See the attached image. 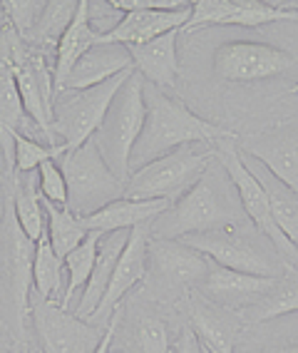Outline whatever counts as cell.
<instances>
[{
	"instance_id": "cell-3",
	"label": "cell",
	"mask_w": 298,
	"mask_h": 353,
	"mask_svg": "<svg viewBox=\"0 0 298 353\" xmlns=\"http://www.w3.org/2000/svg\"><path fill=\"white\" fill-rule=\"evenodd\" d=\"M132 72L134 70H127V72H122V75L89 90H65V92H57L55 105H52L50 125L52 145L63 147L65 152H72L95 137L112 100L117 97L122 85L132 77Z\"/></svg>"
},
{
	"instance_id": "cell-18",
	"label": "cell",
	"mask_w": 298,
	"mask_h": 353,
	"mask_svg": "<svg viewBox=\"0 0 298 353\" xmlns=\"http://www.w3.org/2000/svg\"><path fill=\"white\" fill-rule=\"evenodd\" d=\"M102 38V30L92 23V8L87 0H77V10L72 15V23L63 32V38L55 48V60H52V80H55V92H60L72 72L80 57L95 48Z\"/></svg>"
},
{
	"instance_id": "cell-19",
	"label": "cell",
	"mask_w": 298,
	"mask_h": 353,
	"mask_svg": "<svg viewBox=\"0 0 298 353\" xmlns=\"http://www.w3.org/2000/svg\"><path fill=\"white\" fill-rule=\"evenodd\" d=\"M127 70H134L132 65V55L125 45L117 43H97L95 48H89L80 63L72 68V72L65 80L63 90H89L97 88L102 82L112 80V77L127 72Z\"/></svg>"
},
{
	"instance_id": "cell-21",
	"label": "cell",
	"mask_w": 298,
	"mask_h": 353,
	"mask_svg": "<svg viewBox=\"0 0 298 353\" xmlns=\"http://www.w3.org/2000/svg\"><path fill=\"white\" fill-rule=\"evenodd\" d=\"M279 279H261V276H248V274L231 272L224 266H209V274L204 276V281L199 284L197 291H202L204 299H209V303L216 306H226V303H239L246 299H264L266 294H271Z\"/></svg>"
},
{
	"instance_id": "cell-26",
	"label": "cell",
	"mask_w": 298,
	"mask_h": 353,
	"mask_svg": "<svg viewBox=\"0 0 298 353\" xmlns=\"http://www.w3.org/2000/svg\"><path fill=\"white\" fill-rule=\"evenodd\" d=\"M244 164L251 170V174L259 179L264 192H266L276 227L284 232V236L296 246L298 252V194L293 190H288L286 184H281L279 179H273L261 164L251 162V159H244Z\"/></svg>"
},
{
	"instance_id": "cell-39",
	"label": "cell",
	"mask_w": 298,
	"mask_h": 353,
	"mask_svg": "<svg viewBox=\"0 0 298 353\" xmlns=\"http://www.w3.org/2000/svg\"><path fill=\"white\" fill-rule=\"evenodd\" d=\"M122 321V309H117L112 316H109L107 321V328H105V336H102V343L97 346L95 353H109V348H112V339H114V331H117V326H120Z\"/></svg>"
},
{
	"instance_id": "cell-30",
	"label": "cell",
	"mask_w": 298,
	"mask_h": 353,
	"mask_svg": "<svg viewBox=\"0 0 298 353\" xmlns=\"http://www.w3.org/2000/svg\"><path fill=\"white\" fill-rule=\"evenodd\" d=\"M75 10H77V0H70V3H67V0H60V3H45V10H43V15H40L38 26H35V30H32L28 45L47 55L50 48H57V43H60V38H63V32L67 30V26L72 23Z\"/></svg>"
},
{
	"instance_id": "cell-5",
	"label": "cell",
	"mask_w": 298,
	"mask_h": 353,
	"mask_svg": "<svg viewBox=\"0 0 298 353\" xmlns=\"http://www.w3.org/2000/svg\"><path fill=\"white\" fill-rule=\"evenodd\" d=\"M179 241L206 256L211 264L231 269V272L261 279H281L288 274L279 254L273 252V246L266 239L254 241L248 234H244L242 224H228V227L214 229V232L191 234Z\"/></svg>"
},
{
	"instance_id": "cell-42",
	"label": "cell",
	"mask_w": 298,
	"mask_h": 353,
	"mask_svg": "<svg viewBox=\"0 0 298 353\" xmlns=\"http://www.w3.org/2000/svg\"><path fill=\"white\" fill-rule=\"evenodd\" d=\"M279 353H298V346H291V348H284V351H279Z\"/></svg>"
},
{
	"instance_id": "cell-29",
	"label": "cell",
	"mask_w": 298,
	"mask_h": 353,
	"mask_svg": "<svg viewBox=\"0 0 298 353\" xmlns=\"http://www.w3.org/2000/svg\"><path fill=\"white\" fill-rule=\"evenodd\" d=\"M43 207L45 216H47V239H50L52 252L60 259H65L75 246L83 244L89 229L85 227L83 216H77L67 207H57L50 202H43Z\"/></svg>"
},
{
	"instance_id": "cell-1",
	"label": "cell",
	"mask_w": 298,
	"mask_h": 353,
	"mask_svg": "<svg viewBox=\"0 0 298 353\" xmlns=\"http://www.w3.org/2000/svg\"><path fill=\"white\" fill-rule=\"evenodd\" d=\"M145 127H142V134L134 145L132 159H129V174L169 152L182 150V147H214L216 142L231 137L228 130L191 112L169 90L154 88L149 82H145Z\"/></svg>"
},
{
	"instance_id": "cell-31",
	"label": "cell",
	"mask_w": 298,
	"mask_h": 353,
	"mask_svg": "<svg viewBox=\"0 0 298 353\" xmlns=\"http://www.w3.org/2000/svg\"><path fill=\"white\" fill-rule=\"evenodd\" d=\"M298 311V272H288L273 286L271 294L251 306V321H271Z\"/></svg>"
},
{
	"instance_id": "cell-9",
	"label": "cell",
	"mask_w": 298,
	"mask_h": 353,
	"mask_svg": "<svg viewBox=\"0 0 298 353\" xmlns=\"http://www.w3.org/2000/svg\"><path fill=\"white\" fill-rule=\"evenodd\" d=\"M0 38H3V43L8 48V55H10L15 85H18L25 114L30 117L32 125L50 139L52 145L50 125H52V105H55L57 92H55V80H52V68L47 65V57H45V52L23 43L18 38V32L8 26V23L0 28Z\"/></svg>"
},
{
	"instance_id": "cell-33",
	"label": "cell",
	"mask_w": 298,
	"mask_h": 353,
	"mask_svg": "<svg viewBox=\"0 0 298 353\" xmlns=\"http://www.w3.org/2000/svg\"><path fill=\"white\" fill-rule=\"evenodd\" d=\"M65 154L63 147L43 145L38 139L25 137L23 132L13 134V174H28L38 172L45 162L60 159Z\"/></svg>"
},
{
	"instance_id": "cell-14",
	"label": "cell",
	"mask_w": 298,
	"mask_h": 353,
	"mask_svg": "<svg viewBox=\"0 0 298 353\" xmlns=\"http://www.w3.org/2000/svg\"><path fill=\"white\" fill-rule=\"evenodd\" d=\"M279 20H298V13L281 10L271 0H197L191 3L189 23L182 32H191L204 26L261 28Z\"/></svg>"
},
{
	"instance_id": "cell-37",
	"label": "cell",
	"mask_w": 298,
	"mask_h": 353,
	"mask_svg": "<svg viewBox=\"0 0 298 353\" xmlns=\"http://www.w3.org/2000/svg\"><path fill=\"white\" fill-rule=\"evenodd\" d=\"M109 6L120 13H129V10H182L189 3L187 0H109Z\"/></svg>"
},
{
	"instance_id": "cell-28",
	"label": "cell",
	"mask_w": 298,
	"mask_h": 353,
	"mask_svg": "<svg viewBox=\"0 0 298 353\" xmlns=\"http://www.w3.org/2000/svg\"><path fill=\"white\" fill-rule=\"evenodd\" d=\"M102 236H105L102 232H89L83 244L75 246V249L63 259L65 291H63L60 306H65V309H67V303H70V299L75 296L77 291H83L85 286H87L89 276H92V269H95V259H97V249H100Z\"/></svg>"
},
{
	"instance_id": "cell-12",
	"label": "cell",
	"mask_w": 298,
	"mask_h": 353,
	"mask_svg": "<svg viewBox=\"0 0 298 353\" xmlns=\"http://www.w3.org/2000/svg\"><path fill=\"white\" fill-rule=\"evenodd\" d=\"M236 147L244 159L261 164L273 179L298 194V117L236 137Z\"/></svg>"
},
{
	"instance_id": "cell-34",
	"label": "cell",
	"mask_w": 298,
	"mask_h": 353,
	"mask_svg": "<svg viewBox=\"0 0 298 353\" xmlns=\"http://www.w3.org/2000/svg\"><path fill=\"white\" fill-rule=\"evenodd\" d=\"M0 10H3L8 26L18 32V38L28 43L40 15H43L45 3L43 0H6V3H0Z\"/></svg>"
},
{
	"instance_id": "cell-40",
	"label": "cell",
	"mask_w": 298,
	"mask_h": 353,
	"mask_svg": "<svg viewBox=\"0 0 298 353\" xmlns=\"http://www.w3.org/2000/svg\"><path fill=\"white\" fill-rule=\"evenodd\" d=\"M15 343L10 341V336H8V331L3 326H0V353H8L10 348H13Z\"/></svg>"
},
{
	"instance_id": "cell-24",
	"label": "cell",
	"mask_w": 298,
	"mask_h": 353,
	"mask_svg": "<svg viewBox=\"0 0 298 353\" xmlns=\"http://www.w3.org/2000/svg\"><path fill=\"white\" fill-rule=\"evenodd\" d=\"M226 309L209 301H191L189 303V321L191 331L197 336L204 353H236V334L239 323L234 316L224 314Z\"/></svg>"
},
{
	"instance_id": "cell-4",
	"label": "cell",
	"mask_w": 298,
	"mask_h": 353,
	"mask_svg": "<svg viewBox=\"0 0 298 353\" xmlns=\"http://www.w3.org/2000/svg\"><path fill=\"white\" fill-rule=\"evenodd\" d=\"M145 77L134 70L132 77L122 85L117 97L112 100L100 130L92 137L102 159L122 182L129 179V159L145 127Z\"/></svg>"
},
{
	"instance_id": "cell-43",
	"label": "cell",
	"mask_w": 298,
	"mask_h": 353,
	"mask_svg": "<svg viewBox=\"0 0 298 353\" xmlns=\"http://www.w3.org/2000/svg\"><path fill=\"white\" fill-rule=\"evenodd\" d=\"M8 353H25V351H23V348H20V346H13Z\"/></svg>"
},
{
	"instance_id": "cell-45",
	"label": "cell",
	"mask_w": 298,
	"mask_h": 353,
	"mask_svg": "<svg viewBox=\"0 0 298 353\" xmlns=\"http://www.w3.org/2000/svg\"><path fill=\"white\" fill-rule=\"evenodd\" d=\"M0 18H3V13H0Z\"/></svg>"
},
{
	"instance_id": "cell-22",
	"label": "cell",
	"mask_w": 298,
	"mask_h": 353,
	"mask_svg": "<svg viewBox=\"0 0 298 353\" xmlns=\"http://www.w3.org/2000/svg\"><path fill=\"white\" fill-rule=\"evenodd\" d=\"M28 122H30V117L25 114L23 100H20L10 55H8L6 43L0 38V152L6 159L8 174L13 172V134L23 132L20 127Z\"/></svg>"
},
{
	"instance_id": "cell-15",
	"label": "cell",
	"mask_w": 298,
	"mask_h": 353,
	"mask_svg": "<svg viewBox=\"0 0 298 353\" xmlns=\"http://www.w3.org/2000/svg\"><path fill=\"white\" fill-rule=\"evenodd\" d=\"M147 254H149V224L137 227L129 232V239L120 254V261L114 266V274L109 279V286L105 291V299L97 306L95 316L89 323L109 321V316L120 309V301L127 296L137 284H142L147 276Z\"/></svg>"
},
{
	"instance_id": "cell-10",
	"label": "cell",
	"mask_w": 298,
	"mask_h": 353,
	"mask_svg": "<svg viewBox=\"0 0 298 353\" xmlns=\"http://www.w3.org/2000/svg\"><path fill=\"white\" fill-rule=\"evenodd\" d=\"M30 319L43 353H95L102 343V331L57 301L30 294Z\"/></svg>"
},
{
	"instance_id": "cell-44",
	"label": "cell",
	"mask_w": 298,
	"mask_h": 353,
	"mask_svg": "<svg viewBox=\"0 0 298 353\" xmlns=\"http://www.w3.org/2000/svg\"><path fill=\"white\" fill-rule=\"evenodd\" d=\"M293 92H298V85H296V88H293Z\"/></svg>"
},
{
	"instance_id": "cell-2",
	"label": "cell",
	"mask_w": 298,
	"mask_h": 353,
	"mask_svg": "<svg viewBox=\"0 0 298 353\" xmlns=\"http://www.w3.org/2000/svg\"><path fill=\"white\" fill-rule=\"evenodd\" d=\"M242 219L246 216H244L239 194H236L224 167L214 157L202 179L184 196L171 202L164 214H159L149 224V236L179 241L191 234L214 232V229L228 227V224H242Z\"/></svg>"
},
{
	"instance_id": "cell-32",
	"label": "cell",
	"mask_w": 298,
	"mask_h": 353,
	"mask_svg": "<svg viewBox=\"0 0 298 353\" xmlns=\"http://www.w3.org/2000/svg\"><path fill=\"white\" fill-rule=\"evenodd\" d=\"M10 207H13V216L18 221L20 232L25 234L32 244H38L47 234V216H45L43 199H40L38 192L32 190V184L18 187Z\"/></svg>"
},
{
	"instance_id": "cell-35",
	"label": "cell",
	"mask_w": 298,
	"mask_h": 353,
	"mask_svg": "<svg viewBox=\"0 0 298 353\" xmlns=\"http://www.w3.org/2000/svg\"><path fill=\"white\" fill-rule=\"evenodd\" d=\"M38 194L43 202L67 207V184H65V174L57 159L45 162L38 170Z\"/></svg>"
},
{
	"instance_id": "cell-27",
	"label": "cell",
	"mask_w": 298,
	"mask_h": 353,
	"mask_svg": "<svg viewBox=\"0 0 298 353\" xmlns=\"http://www.w3.org/2000/svg\"><path fill=\"white\" fill-rule=\"evenodd\" d=\"M63 279H65V266L63 259L52 252L50 239L45 234L43 239L35 244V256H32V291L35 296L45 299V301H63Z\"/></svg>"
},
{
	"instance_id": "cell-16",
	"label": "cell",
	"mask_w": 298,
	"mask_h": 353,
	"mask_svg": "<svg viewBox=\"0 0 298 353\" xmlns=\"http://www.w3.org/2000/svg\"><path fill=\"white\" fill-rule=\"evenodd\" d=\"M191 15V3L182 10H129L122 13L120 23L112 30H105L100 43H117V45H142L149 40H157L167 32L184 30Z\"/></svg>"
},
{
	"instance_id": "cell-23",
	"label": "cell",
	"mask_w": 298,
	"mask_h": 353,
	"mask_svg": "<svg viewBox=\"0 0 298 353\" xmlns=\"http://www.w3.org/2000/svg\"><path fill=\"white\" fill-rule=\"evenodd\" d=\"M169 209V202L164 199H152V202H134V199H117V202L102 207L100 212L89 216H83L85 227L89 232H132L137 227H147L152 224L159 214H164Z\"/></svg>"
},
{
	"instance_id": "cell-7",
	"label": "cell",
	"mask_w": 298,
	"mask_h": 353,
	"mask_svg": "<svg viewBox=\"0 0 298 353\" xmlns=\"http://www.w3.org/2000/svg\"><path fill=\"white\" fill-rule=\"evenodd\" d=\"M214 157L216 162L222 164L224 172L228 174L231 184H234L236 194H239V202H242L244 216H246L251 224H254L256 232L273 246V252L279 254V259L286 264L288 272H298V252L291 241L286 239L284 232L276 227L271 214V202H268L266 192L261 187V182L251 174L246 164H244V157L239 147H236V137L222 139L214 145Z\"/></svg>"
},
{
	"instance_id": "cell-8",
	"label": "cell",
	"mask_w": 298,
	"mask_h": 353,
	"mask_svg": "<svg viewBox=\"0 0 298 353\" xmlns=\"http://www.w3.org/2000/svg\"><path fill=\"white\" fill-rule=\"evenodd\" d=\"M57 164L67 184V209L77 216L95 214L102 207L125 196V182L112 174L97 150L95 139L72 152H65Z\"/></svg>"
},
{
	"instance_id": "cell-17",
	"label": "cell",
	"mask_w": 298,
	"mask_h": 353,
	"mask_svg": "<svg viewBox=\"0 0 298 353\" xmlns=\"http://www.w3.org/2000/svg\"><path fill=\"white\" fill-rule=\"evenodd\" d=\"M6 264L8 279L13 286V301L18 311V321L23 323L30 314V281H32V256H35V244L20 232L18 221L13 216V207L8 204L6 212Z\"/></svg>"
},
{
	"instance_id": "cell-25",
	"label": "cell",
	"mask_w": 298,
	"mask_h": 353,
	"mask_svg": "<svg viewBox=\"0 0 298 353\" xmlns=\"http://www.w3.org/2000/svg\"><path fill=\"white\" fill-rule=\"evenodd\" d=\"M129 239V232H112L105 234L100 241V249H97V259H95V269H92V276H89L87 286L80 294V301H77V311L75 316L85 319V321H92L97 306L105 299V291L109 286V279L114 274V266L120 261V254L125 249Z\"/></svg>"
},
{
	"instance_id": "cell-13",
	"label": "cell",
	"mask_w": 298,
	"mask_h": 353,
	"mask_svg": "<svg viewBox=\"0 0 298 353\" xmlns=\"http://www.w3.org/2000/svg\"><path fill=\"white\" fill-rule=\"evenodd\" d=\"M211 261L194 252L182 241L152 239L149 236V254H147V269L154 274L159 289H199L204 276L209 274Z\"/></svg>"
},
{
	"instance_id": "cell-41",
	"label": "cell",
	"mask_w": 298,
	"mask_h": 353,
	"mask_svg": "<svg viewBox=\"0 0 298 353\" xmlns=\"http://www.w3.org/2000/svg\"><path fill=\"white\" fill-rule=\"evenodd\" d=\"M273 6L281 8V10H291V13H298V0H271Z\"/></svg>"
},
{
	"instance_id": "cell-6",
	"label": "cell",
	"mask_w": 298,
	"mask_h": 353,
	"mask_svg": "<svg viewBox=\"0 0 298 353\" xmlns=\"http://www.w3.org/2000/svg\"><path fill=\"white\" fill-rule=\"evenodd\" d=\"M211 162H214V150H197V145L169 152L129 174V179L125 182V199L177 202L179 196H184L202 179Z\"/></svg>"
},
{
	"instance_id": "cell-36",
	"label": "cell",
	"mask_w": 298,
	"mask_h": 353,
	"mask_svg": "<svg viewBox=\"0 0 298 353\" xmlns=\"http://www.w3.org/2000/svg\"><path fill=\"white\" fill-rule=\"evenodd\" d=\"M137 348L140 353H171L167 323L157 316H142L137 323Z\"/></svg>"
},
{
	"instance_id": "cell-38",
	"label": "cell",
	"mask_w": 298,
	"mask_h": 353,
	"mask_svg": "<svg viewBox=\"0 0 298 353\" xmlns=\"http://www.w3.org/2000/svg\"><path fill=\"white\" fill-rule=\"evenodd\" d=\"M171 353H204V348L199 346V341L191 328H182L177 341H174V351Z\"/></svg>"
},
{
	"instance_id": "cell-20",
	"label": "cell",
	"mask_w": 298,
	"mask_h": 353,
	"mask_svg": "<svg viewBox=\"0 0 298 353\" xmlns=\"http://www.w3.org/2000/svg\"><path fill=\"white\" fill-rule=\"evenodd\" d=\"M179 32H167L162 38L149 40L142 45H129L127 50L132 55L134 70L145 77V82L162 90H174L179 80V55H177V40Z\"/></svg>"
},
{
	"instance_id": "cell-11",
	"label": "cell",
	"mask_w": 298,
	"mask_h": 353,
	"mask_svg": "<svg viewBox=\"0 0 298 353\" xmlns=\"http://www.w3.org/2000/svg\"><path fill=\"white\" fill-rule=\"evenodd\" d=\"M296 57L284 48L251 40L224 43L214 52V72L224 82L273 80L293 68Z\"/></svg>"
}]
</instances>
